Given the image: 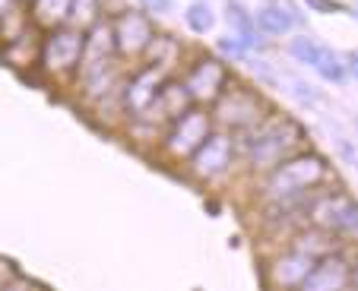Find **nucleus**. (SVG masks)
Returning <instances> with one entry per match:
<instances>
[{"label":"nucleus","instance_id":"nucleus-1","mask_svg":"<svg viewBox=\"0 0 358 291\" xmlns=\"http://www.w3.org/2000/svg\"><path fill=\"white\" fill-rule=\"evenodd\" d=\"M235 142H238V156L248 165V171L264 177L266 171L276 168L282 158H289L292 152L308 146V130H304V124H298L295 117L270 111L260 124L235 133Z\"/></svg>","mask_w":358,"mask_h":291},{"label":"nucleus","instance_id":"nucleus-2","mask_svg":"<svg viewBox=\"0 0 358 291\" xmlns=\"http://www.w3.org/2000/svg\"><path fill=\"white\" fill-rule=\"evenodd\" d=\"M330 184V165L320 152L314 149H298L292 152L289 158L270 168L260 181V200H282V197H295V193H304V190L324 187Z\"/></svg>","mask_w":358,"mask_h":291},{"label":"nucleus","instance_id":"nucleus-3","mask_svg":"<svg viewBox=\"0 0 358 291\" xmlns=\"http://www.w3.org/2000/svg\"><path fill=\"white\" fill-rule=\"evenodd\" d=\"M216 130V121H213V111L206 105H190L181 117L169 124L159 136V158L169 165H184L196 149H200L206 136Z\"/></svg>","mask_w":358,"mask_h":291},{"label":"nucleus","instance_id":"nucleus-4","mask_svg":"<svg viewBox=\"0 0 358 291\" xmlns=\"http://www.w3.org/2000/svg\"><path fill=\"white\" fill-rule=\"evenodd\" d=\"M83 51H86V32L83 29H76V26L51 29L41 38L38 73L51 82L70 86V82H76V73H80Z\"/></svg>","mask_w":358,"mask_h":291},{"label":"nucleus","instance_id":"nucleus-5","mask_svg":"<svg viewBox=\"0 0 358 291\" xmlns=\"http://www.w3.org/2000/svg\"><path fill=\"white\" fill-rule=\"evenodd\" d=\"M210 111H213L216 127L229 130V133H241V130H248V127L264 121V117L273 111V105L266 102L254 86H244V82L231 80L229 89L210 105Z\"/></svg>","mask_w":358,"mask_h":291},{"label":"nucleus","instance_id":"nucleus-6","mask_svg":"<svg viewBox=\"0 0 358 291\" xmlns=\"http://www.w3.org/2000/svg\"><path fill=\"white\" fill-rule=\"evenodd\" d=\"M235 165H238L235 133L216 127L210 136H206V142H203L181 168H184V174L196 184H216V181H222V177H229Z\"/></svg>","mask_w":358,"mask_h":291},{"label":"nucleus","instance_id":"nucleus-7","mask_svg":"<svg viewBox=\"0 0 358 291\" xmlns=\"http://www.w3.org/2000/svg\"><path fill=\"white\" fill-rule=\"evenodd\" d=\"M231 80H235L231 70L225 67V61L216 54H196L194 61H187L181 70V82L190 92L194 105H206V108L229 89Z\"/></svg>","mask_w":358,"mask_h":291},{"label":"nucleus","instance_id":"nucleus-8","mask_svg":"<svg viewBox=\"0 0 358 291\" xmlns=\"http://www.w3.org/2000/svg\"><path fill=\"white\" fill-rule=\"evenodd\" d=\"M165 80H169V73H162L159 67H149V64H140L134 73H127L121 82V114L127 121L143 117L152 108Z\"/></svg>","mask_w":358,"mask_h":291},{"label":"nucleus","instance_id":"nucleus-9","mask_svg":"<svg viewBox=\"0 0 358 291\" xmlns=\"http://www.w3.org/2000/svg\"><path fill=\"white\" fill-rule=\"evenodd\" d=\"M111 29H115V45L121 61H140L149 41L156 38V26L146 10H121L111 16Z\"/></svg>","mask_w":358,"mask_h":291},{"label":"nucleus","instance_id":"nucleus-10","mask_svg":"<svg viewBox=\"0 0 358 291\" xmlns=\"http://www.w3.org/2000/svg\"><path fill=\"white\" fill-rule=\"evenodd\" d=\"M311 222L324 225L336 234H358V200L324 187L311 206Z\"/></svg>","mask_w":358,"mask_h":291},{"label":"nucleus","instance_id":"nucleus-11","mask_svg":"<svg viewBox=\"0 0 358 291\" xmlns=\"http://www.w3.org/2000/svg\"><path fill=\"white\" fill-rule=\"evenodd\" d=\"M311 266H314L311 257H304L301 251L285 244L282 251H276L264 263V278L273 288H301L308 272H311Z\"/></svg>","mask_w":358,"mask_h":291},{"label":"nucleus","instance_id":"nucleus-12","mask_svg":"<svg viewBox=\"0 0 358 291\" xmlns=\"http://www.w3.org/2000/svg\"><path fill=\"white\" fill-rule=\"evenodd\" d=\"M352 285V257L345 247L327 253V257L314 260L311 272L304 278V291H339Z\"/></svg>","mask_w":358,"mask_h":291},{"label":"nucleus","instance_id":"nucleus-13","mask_svg":"<svg viewBox=\"0 0 358 291\" xmlns=\"http://www.w3.org/2000/svg\"><path fill=\"white\" fill-rule=\"evenodd\" d=\"M41 38H45V32L32 22L22 35H16V38H10V41L0 45V61L7 64V67H13V70H20V73L29 76L32 70H38Z\"/></svg>","mask_w":358,"mask_h":291},{"label":"nucleus","instance_id":"nucleus-14","mask_svg":"<svg viewBox=\"0 0 358 291\" xmlns=\"http://www.w3.org/2000/svg\"><path fill=\"white\" fill-rule=\"evenodd\" d=\"M289 247L301 251L304 257L320 260V257H327V253L339 251V247H345V244H343V234H336V231L324 228V225H317V222H304L301 228L292 231Z\"/></svg>","mask_w":358,"mask_h":291},{"label":"nucleus","instance_id":"nucleus-15","mask_svg":"<svg viewBox=\"0 0 358 291\" xmlns=\"http://www.w3.org/2000/svg\"><path fill=\"white\" fill-rule=\"evenodd\" d=\"M140 64H149V67H159L162 73H175L181 67V41L171 38L169 32H156V38L149 41V47L143 51Z\"/></svg>","mask_w":358,"mask_h":291},{"label":"nucleus","instance_id":"nucleus-16","mask_svg":"<svg viewBox=\"0 0 358 291\" xmlns=\"http://www.w3.org/2000/svg\"><path fill=\"white\" fill-rule=\"evenodd\" d=\"M225 20H229V26L235 29L238 38L248 45V51H260V47H266V35L257 29L254 13H248L238 0H229V3H225Z\"/></svg>","mask_w":358,"mask_h":291},{"label":"nucleus","instance_id":"nucleus-17","mask_svg":"<svg viewBox=\"0 0 358 291\" xmlns=\"http://www.w3.org/2000/svg\"><path fill=\"white\" fill-rule=\"evenodd\" d=\"M70 3L73 0H32L29 3V16L41 32H51L57 26H67L70 20Z\"/></svg>","mask_w":358,"mask_h":291},{"label":"nucleus","instance_id":"nucleus-18","mask_svg":"<svg viewBox=\"0 0 358 291\" xmlns=\"http://www.w3.org/2000/svg\"><path fill=\"white\" fill-rule=\"evenodd\" d=\"M254 20H257V29L264 35H273V38H279V35H289L292 26H295V10L282 7V3H266V7H260L257 13H254Z\"/></svg>","mask_w":358,"mask_h":291},{"label":"nucleus","instance_id":"nucleus-19","mask_svg":"<svg viewBox=\"0 0 358 291\" xmlns=\"http://www.w3.org/2000/svg\"><path fill=\"white\" fill-rule=\"evenodd\" d=\"M99 20H105V3H101V0H73V3H70L67 26H76V29H83V32H89Z\"/></svg>","mask_w":358,"mask_h":291},{"label":"nucleus","instance_id":"nucleus-20","mask_svg":"<svg viewBox=\"0 0 358 291\" xmlns=\"http://www.w3.org/2000/svg\"><path fill=\"white\" fill-rule=\"evenodd\" d=\"M327 47L320 45L317 38H311V35H298V38L289 41V54L295 57L298 64H304V67H317L320 57H324Z\"/></svg>","mask_w":358,"mask_h":291},{"label":"nucleus","instance_id":"nucleus-21","mask_svg":"<svg viewBox=\"0 0 358 291\" xmlns=\"http://www.w3.org/2000/svg\"><path fill=\"white\" fill-rule=\"evenodd\" d=\"M184 22H187L190 32L206 35L213 26H216V16H213V7L206 0H196V3H190V7L184 10Z\"/></svg>","mask_w":358,"mask_h":291},{"label":"nucleus","instance_id":"nucleus-22","mask_svg":"<svg viewBox=\"0 0 358 291\" xmlns=\"http://www.w3.org/2000/svg\"><path fill=\"white\" fill-rule=\"evenodd\" d=\"M314 70H317L320 80H327V82H343L345 76H349V64H343V57L333 54L330 47L324 51V57H320V64Z\"/></svg>","mask_w":358,"mask_h":291},{"label":"nucleus","instance_id":"nucleus-23","mask_svg":"<svg viewBox=\"0 0 358 291\" xmlns=\"http://www.w3.org/2000/svg\"><path fill=\"white\" fill-rule=\"evenodd\" d=\"M219 54L222 57H231V61H241L244 54H248V45H244L238 35H225V38H219Z\"/></svg>","mask_w":358,"mask_h":291},{"label":"nucleus","instance_id":"nucleus-24","mask_svg":"<svg viewBox=\"0 0 358 291\" xmlns=\"http://www.w3.org/2000/svg\"><path fill=\"white\" fill-rule=\"evenodd\" d=\"M304 3H308V10H311V13H343V3H339V0H304Z\"/></svg>","mask_w":358,"mask_h":291},{"label":"nucleus","instance_id":"nucleus-25","mask_svg":"<svg viewBox=\"0 0 358 291\" xmlns=\"http://www.w3.org/2000/svg\"><path fill=\"white\" fill-rule=\"evenodd\" d=\"M140 3L149 13H169V7H171V0H140Z\"/></svg>","mask_w":358,"mask_h":291},{"label":"nucleus","instance_id":"nucleus-26","mask_svg":"<svg viewBox=\"0 0 358 291\" xmlns=\"http://www.w3.org/2000/svg\"><path fill=\"white\" fill-rule=\"evenodd\" d=\"M295 95L301 98L304 105H314V102H317V95L311 92V86H304V82H295Z\"/></svg>","mask_w":358,"mask_h":291},{"label":"nucleus","instance_id":"nucleus-27","mask_svg":"<svg viewBox=\"0 0 358 291\" xmlns=\"http://www.w3.org/2000/svg\"><path fill=\"white\" fill-rule=\"evenodd\" d=\"M345 64H349V73L358 80V51H352V54L345 57Z\"/></svg>","mask_w":358,"mask_h":291},{"label":"nucleus","instance_id":"nucleus-28","mask_svg":"<svg viewBox=\"0 0 358 291\" xmlns=\"http://www.w3.org/2000/svg\"><path fill=\"white\" fill-rule=\"evenodd\" d=\"M352 288H358V257H352Z\"/></svg>","mask_w":358,"mask_h":291},{"label":"nucleus","instance_id":"nucleus-29","mask_svg":"<svg viewBox=\"0 0 358 291\" xmlns=\"http://www.w3.org/2000/svg\"><path fill=\"white\" fill-rule=\"evenodd\" d=\"M22 3H32V0H22Z\"/></svg>","mask_w":358,"mask_h":291},{"label":"nucleus","instance_id":"nucleus-30","mask_svg":"<svg viewBox=\"0 0 358 291\" xmlns=\"http://www.w3.org/2000/svg\"><path fill=\"white\" fill-rule=\"evenodd\" d=\"M355 20H358V10H355Z\"/></svg>","mask_w":358,"mask_h":291},{"label":"nucleus","instance_id":"nucleus-31","mask_svg":"<svg viewBox=\"0 0 358 291\" xmlns=\"http://www.w3.org/2000/svg\"><path fill=\"white\" fill-rule=\"evenodd\" d=\"M266 3H273V0H266Z\"/></svg>","mask_w":358,"mask_h":291}]
</instances>
